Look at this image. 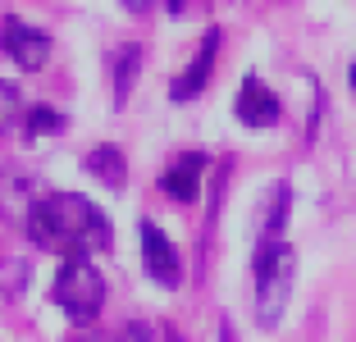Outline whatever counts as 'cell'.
I'll return each mask as SVG.
<instances>
[{"label": "cell", "instance_id": "obj_15", "mask_svg": "<svg viewBox=\"0 0 356 342\" xmlns=\"http://www.w3.org/2000/svg\"><path fill=\"white\" fill-rule=\"evenodd\" d=\"M347 83H352V92H356V64H352V69H347Z\"/></svg>", "mask_w": 356, "mask_h": 342}, {"label": "cell", "instance_id": "obj_12", "mask_svg": "<svg viewBox=\"0 0 356 342\" xmlns=\"http://www.w3.org/2000/svg\"><path fill=\"white\" fill-rule=\"evenodd\" d=\"M23 128H28V137H46V133H60V128H64V114L55 110V105H32V110L23 114Z\"/></svg>", "mask_w": 356, "mask_h": 342}, {"label": "cell", "instance_id": "obj_14", "mask_svg": "<svg viewBox=\"0 0 356 342\" xmlns=\"http://www.w3.org/2000/svg\"><path fill=\"white\" fill-rule=\"evenodd\" d=\"M119 342H151V333L142 329V324H124V329H119Z\"/></svg>", "mask_w": 356, "mask_h": 342}, {"label": "cell", "instance_id": "obj_8", "mask_svg": "<svg viewBox=\"0 0 356 342\" xmlns=\"http://www.w3.org/2000/svg\"><path fill=\"white\" fill-rule=\"evenodd\" d=\"M201 174H206V156H201V151H188V156H178L174 165L160 174V192H165L169 201H178V206H188L201 192Z\"/></svg>", "mask_w": 356, "mask_h": 342}, {"label": "cell", "instance_id": "obj_2", "mask_svg": "<svg viewBox=\"0 0 356 342\" xmlns=\"http://www.w3.org/2000/svg\"><path fill=\"white\" fill-rule=\"evenodd\" d=\"M252 279H256V324L261 329H279L288 297H293V279H297V256L288 242L274 247H256L252 251Z\"/></svg>", "mask_w": 356, "mask_h": 342}, {"label": "cell", "instance_id": "obj_1", "mask_svg": "<svg viewBox=\"0 0 356 342\" xmlns=\"http://www.w3.org/2000/svg\"><path fill=\"white\" fill-rule=\"evenodd\" d=\"M28 238L64 256H96V251H110L115 224L101 206H92L78 192H51L28 206Z\"/></svg>", "mask_w": 356, "mask_h": 342}, {"label": "cell", "instance_id": "obj_11", "mask_svg": "<svg viewBox=\"0 0 356 342\" xmlns=\"http://www.w3.org/2000/svg\"><path fill=\"white\" fill-rule=\"evenodd\" d=\"M142 46L137 42H128V46H119L115 55H110V69H115V105H124L128 101V92H133V83H137V73H142Z\"/></svg>", "mask_w": 356, "mask_h": 342}, {"label": "cell", "instance_id": "obj_9", "mask_svg": "<svg viewBox=\"0 0 356 342\" xmlns=\"http://www.w3.org/2000/svg\"><path fill=\"white\" fill-rule=\"evenodd\" d=\"M288 210H293V187H288V183H270L265 206H261V224H256V247H274V242H283Z\"/></svg>", "mask_w": 356, "mask_h": 342}, {"label": "cell", "instance_id": "obj_13", "mask_svg": "<svg viewBox=\"0 0 356 342\" xmlns=\"http://www.w3.org/2000/svg\"><path fill=\"white\" fill-rule=\"evenodd\" d=\"M23 114H28V110H23V101H19V87H14V83H0V133H10Z\"/></svg>", "mask_w": 356, "mask_h": 342}, {"label": "cell", "instance_id": "obj_6", "mask_svg": "<svg viewBox=\"0 0 356 342\" xmlns=\"http://www.w3.org/2000/svg\"><path fill=\"white\" fill-rule=\"evenodd\" d=\"M215 55H220V28H210L206 37H201L197 60H192L188 69L178 73L174 83H169V101H192V96H201V92H206L210 69H215Z\"/></svg>", "mask_w": 356, "mask_h": 342}, {"label": "cell", "instance_id": "obj_5", "mask_svg": "<svg viewBox=\"0 0 356 342\" xmlns=\"http://www.w3.org/2000/svg\"><path fill=\"white\" fill-rule=\"evenodd\" d=\"M137 242H142V265H147L151 279H156L160 288H178V283H183V260H178L174 242L160 233V224L142 219V224H137Z\"/></svg>", "mask_w": 356, "mask_h": 342}, {"label": "cell", "instance_id": "obj_4", "mask_svg": "<svg viewBox=\"0 0 356 342\" xmlns=\"http://www.w3.org/2000/svg\"><path fill=\"white\" fill-rule=\"evenodd\" d=\"M0 46H5V55H10L23 73L46 69V60H51V32L32 28V23L19 19V14L5 19V28H0Z\"/></svg>", "mask_w": 356, "mask_h": 342}, {"label": "cell", "instance_id": "obj_16", "mask_svg": "<svg viewBox=\"0 0 356 342\" xmlns=\"http://www.w3.org/2000/svg\"><path fill=\"white\" fill-rule=\"evenodd\" d=\"M74 342H87V338H74Z\"/></svg>", "mask_w": 356, "mask_h": 342}, {"label": "cell", "instance_id": "obj_10", "mask_svg": "<svg viewBox=\"0 0 356 342\" xmlns=\"http://www.w3.org/2000/svg\"><path fill=\"white\" fill-rule=\"evenodd\" d=\"M83 165H87V174H92L96 183H105L110 192H119V187L128 183V160H124L119 146H92Z\"/></svg>", "mask_w": 356, "mask_h": 342}, {"label": "cell", "instance_id": "obj_3", "mask_svg": "<svg viewBox=\"0 0 356 342\" xmlns=\"http://www.w3.org/2000/svg\"><path fill=\"white\" fill-rule=\"evenodd\" d=\"M51 297L60 301V311L74 324H92L105 306V279L92 265V256H64L60 270H55Z\"/></svg>", "mask_w": 356, "mask_h": 342}, {"label": "cell", "instance_id": "obj_7", "mask_svg": "<svg viewBox=\"0 0 356 342\" xmlns=\"http://www.w3.org/2000/svg\"><path fill=\"white\" fill-rule=\"evenodd\" d=\"M233 110H238V119L247 128H274V124H279V114H283V105H279V96H274L261 78H242Z\"/></svg>", "mask_w": 356, "mask_h": 342}]
</instances>
